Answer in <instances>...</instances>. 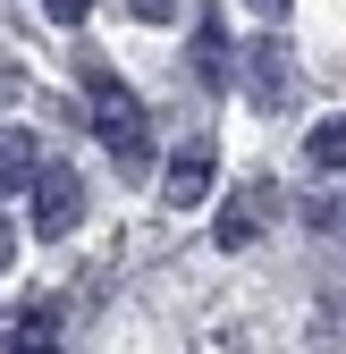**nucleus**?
Wrapping results in <instances>:
<instances>
[{
  "instance_id": "0eeeda50",
  "label": "nucleus",
  "mask_w": 346,
  "mask_h": 354,
  "mask_svg": "<svg viewBox=\"0 0 346 354\" xmlns=\"http://www.w3.org/2000/svg\"><path fill=\"white\" fill-rule=\"evenodd\" d=\"M287 93V59H279V42H253V102H279Z\"/></svg>"
},
{
  "instance_id": "39448f33",
  "label": "nucleus",
  "mask_w": 346,
  "mask_h": 354,
  "mask_svg": "<svg viewBox=\"0 0 346 354\" xmlns=\"http://www.w3.org/2000/svg\"><path fill=\"white\" fill-rule=\"evenodd\" d=\"M34 169H42L34 136H0V186H34Z\"/></svg>"
},
{
  "instance_id": "423d86ee",
  "label": "nucleus",
  "mask_w": 346,
  "mask_h": 354,
  "mask_svg": "<svg viewBox=\"0 0 346 354\" xmlns=\"http://www.w3.org/2000/svg\"><path fill=\"white\" fill-rule=\"evenodd\" d=\"M304 152H313V169H329V177H338V169H346V118H321L313 136H304Z\"/></svg>"
},
{
  "instance_id": "f8f14e48",
  "label": "nucleus",
  "mask_w": 346,
  "mask_h": 354,
  "mask_svg": "<svg viewBox=\"0 0 346 354\" xmlns=\"http://www.w3.org/2000/svg\"><path fill=\"white\" fill-rule=\"evenodd\" d=\"M253 9H262V17H279V9H287V0H253Z\"/></svg>"
},
{
  "instance_id": "9b49d317",
  "label": "nucleus",
  "mask_w": 346,
  "mask_h": 354,
  "mask_svg": "<svg viewBox=\"0 0 346 354\" xmlns=\"http://www.w3.org/2000/svg\"><path fill=\"white\" fill-rule=\"evenodd\" d=\"M9 245H17V236H9V219H0V261H9Z\"/></svg>"
},
{
  "instance_id": "1a4fd4ad",
  "label": "nucleus",
  "mask_w": 346,
  "mask_h": 354,
  "mask_svg": "<svg viewBox=\"0 0 346 354\" xmlns=\"http://www.w3.org/2000/svg\"><path fill=\"white\" fill-rule=\"evenodd\" d=\"M220 245H253V211H245V203L220 211Z\"/></svg>"
},
{
  "instance_id": "f03ea898",
  "label": "nucleus",
  "mask_w": 346,
  "mask_h": 354,
  "mask_svg": "<svg viewBox=\"0 0 346 354\" xmlns=\"http://www.w3.org/2000/svg\"><path fill=\"white\" fill-rule=\"evenodd\" d=\"M76 219H84L76 169H34V236H68Z\"/></svg>"
},
{
  "instance_id": "20e7f679",
  "label": "nucleus",
  "mask_w": 346,
  "mask_h": 354,
  "mask_svg": "<svg viewBox=\"0 0 346 354\" xmlns=\"http://www.w3.org/2000/svg\"><path fill=\"white\" fill-rule=\"evenodd\" d=\"M194 76L203 84H228V26L211 17V9L194 17Z\"/></svg>"
},
{
  "instance_id": "f257e3e1",
  "label": "nucleus",
  "mask_w": 346,
  "mask_h": 354,
  "mask_svg": "<svg viewBox=\"0 0 346 354\" xmlns=\"http://www.w3.org/2000/svg\"><path fill=\"white\" fill-rule=\"evenodd\" d=\"M84 93H93V136H102L127 169H144V102L127 93L110 68H93V76H84Z\"/></svg>"
},
{
  "instance_id": "7ed1b4c3",
  "label": "nucleus",
  "mask_w": 346,
  "mask_h": 354,
  "mask_svg": "<svg viewBox=\"0 0 346 354\" xmlns=\"http://www.w3.org/2000/svg\"><path fill=\"white\" fill-rule=\"evenodd\" d=\"M211 177H220L211 144H178V152H169V177H161V194L178 203V211H194V203H211Z\"/></svg>"
},
{
  "instance_id": "6e6552de",
  "label": "nucleus",
  "mask_w": 346,
  "mask_h": 354,
  "mask_svg": "<svg viewBox=\"0 0 346 354\" xmlns=\"http://www.w3.org/2000/svg\"><path fill=\"white\" fill-rule=\"evenodd\" d=\"M51 346H60V313L42 304V313H34V321H26V329L9 337V354H51Z\"/></svg>"
},
{
  "instance_id": "9d476101",
  "label": "nucleus",
  "mask_w": 346,
  "mask_h": 354,
  "mask_svg": "<svg viewBox=\"0 0 346 354\" xmlns=\"http://www.w3.org/2000/svg\"><path fill=\"white\" fill-rule=\"evenodd\" d=\"M42 9H51L60 26H84V9H93V0H42Z\"/></svg>"
}]
</instances>
